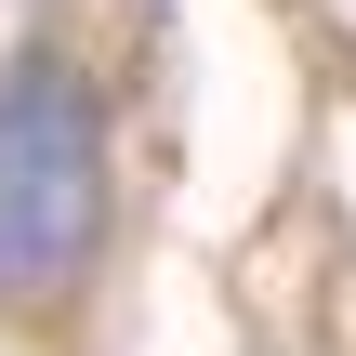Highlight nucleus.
<instances>
[{
	"mask_svg": "<svg viewBox=\"0 0 356 356\" xmlns=\"http://www.w3.org/2000/svg\"><path fill=\"white\" fill-rule=\"evenodd\" d=\"M106 251V106L66 53L0 79V304L79 291Z\"/></svg>",
	"mask_w": 356,
	"mask_h": 356,
	"instance_id": "nucleus-1",
	"label": "nucleus"
}]
</instances>
